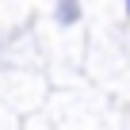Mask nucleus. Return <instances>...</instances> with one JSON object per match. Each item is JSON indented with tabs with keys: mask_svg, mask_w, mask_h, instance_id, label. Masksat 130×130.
Wrapping results in <instances>:
<instances>
[]
</instances>
